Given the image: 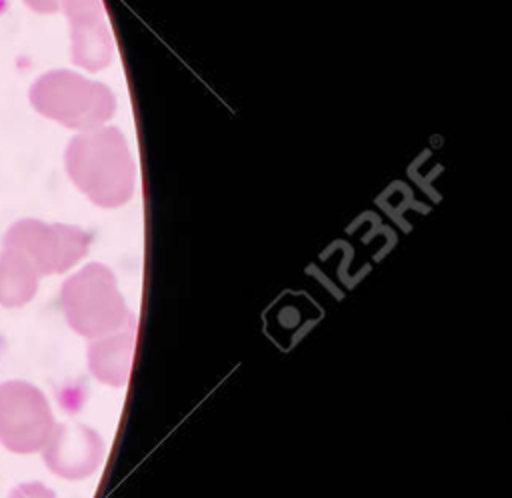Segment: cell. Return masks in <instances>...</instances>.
Returning <instances> with one entry per match:
<instances>
[{
	"label": "cell",
	"instance_id": "3",
	"mask_svg": "<svg viewBox=\"0 0 512 498\" xmlns=\"http://www.w3.org/2000/svg\"><path fill=\"white\" fill-rule=\"evenodd\" d=\"M56 426L46 394L26 380L0 382V444L12 454L42 452Z\"/></svg>",
	"mask_w": 512,
	"mask_h": 498
},
{
	"label": "cell",
	"instance_id": "1",
	"mask_svg": "<svg viewBox=\"0 0 512 498\" xmlns=\"http://www.w3.org/2000/svg\"><path fill=\"white\" fill-rule=\"evenodd\" d=\"M68 170L78 188L96 204H124L134 188V164L124 136L106 128L76 138L68 150Z\"/></svg>",
	"mask_w": 512,
	"mask_h": 498
},
{
	"label": "cell",
	"instance_id": "2",
	"mask_svg": "<svg viewBox=\"0 0 512 498\" xmlns=\"http://www.w3.org/2000/svg\"><path fill=\"white\" fill-rule=\"evenodd\" d=\"M60 306L68 326L92 340L130 324V314L114 274L104 264H88L62 284Z\"/></svg>",
	"mask_w": 512,
	"mask_h": 498
},
{
	"label": "cell",
	"instance_id": "8",
	"mask_svg": "<svg viewBox=\"0 0 512 498\" xmlns=\"http://www.w3.org/2000/svg\"><path fill=\"white\" fill-rule=\"evenodd\" d=\"M8 498H58L52 488H48L44 482L32 480V482H20L10 492Z\"/></svg>",
	"mask_w": 512,
	"mask_h": 498
},
{
	"label": "cell",
	"instance_id": "7",
	"mask_svg": "<svg viewBox=\"0 0 512 498\" xmlns=\"http://www.w3.org/2000/svg\"><path fill=\"white\" fill-rule=\"evenodd\" d=\"M40 274L16 250L4 248L0 252V306L20 308L28 304L38 290Z\"/></svg>",
	"mask_w": 512,
	"mask_h": 498
},
{
	"label": "cell",
	"instance_id": "6",
	"mask_svg": "<svg viewBox=\"0 0 512 498\" xmlns=\"http://www.w3.org/2000/svg\"><path fill=\"white\" fill-rule=\"evenodd\" d=\"M136 348V320L124 328L92 338L86 350L88 370L102 384L120 388L130 380Z\"/></svg>",
	"mask_w": 512,
	"mask_h": 498
},
{
	"label": "cell",
	"instance_id": "4",
	"mask_svg": "<svg viewBox=\"0 0 512 498\" xmlns=\"http://www.w3.org/2000/svg\"><path fill=\"white\" fill-rule=\"evenodd\" d=\"M88 244L84 230L66 224L20 220L6 232V248L20 252L40 276L72 268L88 252Z\"/></svg>",
	"mask_w": 512,
	"mask_h": 498
},
{
	"label": "cell",
	"instance_id": "5",
	"mask_svg": "<svg viewBox=\"0 0 512 498\" xmlns=\"http://www.w3.org/2000/svg\"><path fill=\"white\" fill-rule=\"evenodd\" d=\"M104 442L96 430L84 424L54 426L42 448L46 468L66 480H82L92 476L104 460Z\"/></svg>",
	"mask_w": 512,
	"mask_h": 498
}]
</instances>
